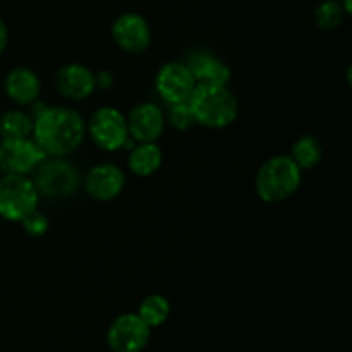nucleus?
Returning a JSON list of instances; mask_svg holds the SVG:
<instances>
[{"label":"nucleus","instance_id":"aec40b11","mask_svg":"<svg viewBox=\"0 0 352 352\" xmlns=\"http://www.w3.org/2000/svg\"><path fill=\"white\" fill-rule=\"evenodd\" d=\"M346 10H344L340 0H325L320 3L315 10V23L322 30L330 31L336 30L342 24L344 17H346Z\"/></svg>","mask_w":352,"mask_h":352},{"label":"nucleus","instance_id":"20e7f679","mask_svg":"<svg viewBox=\"0 0 352 352\" xmlns=\"http://www.w3.org/2000/svg\"><path fill=\"white\" fill-rule=\"evenodd\" d=\"M38 205L34 182L26 175L3 174L0 177V217L9 222H21Z\"/></svg>","mask_w":352,"mask_h":352},{"label":"nucleus","instance_id":"f8f14e48","mask_svg":"<svg viewBox=\"0 0 352 352\" xmlns=\"http://www.w3.org/2000/svg\"><path fill=\"white\" fill-rule=\"evenodd\" d=\"M126 177L117 165H95L86 175V192L98 201H110L122 192Z\"/></svg>","mask_w":352,"mask_h":352},{"label":"nucleus","instance_id":"4468645a","mask_svg":"<svg viewBox=\"0 0 352 352\" xmlns=\"http://www.w3.org/2000/svg\"><path fill=\"white\" fill-rule=\"evenodd\" d=\"M195 76L196 82L201 85H215L226 86L229 82L232 71L229 65L219 57H213L208 52H195L189 55L188 64H186Z\"/></svg>","mask_w":352,"mask_h":352},{"label":"nucleus","instance_id":"f257e3e1","mask_svg":"<svg viewBox=\"0 0 352 352\" xmlns=\"http://www.w3.org/2000/svg\"><path fill=\"white\" fill-rule=\"evenodd\" d=\"M86 126L76 110L47 107L33 120V136L45 155L64 157L81 144Z\"/></svg>","mask_w":352,"mask_h":352},{"label":"nucleus","instance_id":"4be33fe9","mask_svg":"<svg viewBox=\"0 0 352 352\" xmlns=\"http://www.w3.org/2000/svg\"><path fill=\"white\" fill-rule=\"evenodd\" d=\"M21 223H23V229L26 230V234H30V236L33 237L43 236V234L48 230V226H50V223H48L47 215L38 212V210H33L30 215L24 217V219L21 220Z\"/></svg>","mask_w":352,"mask_h":352},{"label":"nucleus","instance_id":"5701e85b","mask_svg":"<svg viewBox=\"0 0 352 352\" xmlns=\"http://www.w3.org/2000/svg\"><path fill=\"white\" fill-rule=\"evenodd\" d=\"M110 85H112V74L109 71H102L95 76L96 88H110Z\"/></svg>","mask_w":352,"mask_h":352},{"label":"nucleus","instance_id":"9b49d317","mask_svg":"<svg viewBox=\"0 0 352 352\" xmlns=\"http://www.w3.org/2000/svg\"><path fill=\"white\" fill-rule=\"evenodd\" d=\"M126 120L129 138L138 143H155L164 133L165 117L153 103L136 105Z\"/></svg>","mask_w":352,"mask_h":352},{"label":"nucleus","instance_id":"f3484780","mask_svg":"<svg viewBox=\"0 0 352 352\" xmlns=\"http://www.w3.org/2000/svg\"><path fill=\"white\" fill-rule=\"evenodd\" d=\"M33 134V119L23 110H7L0 116V138L23 140Z\"/></svg>","mask_w":352,"mask_h":352},{"label":"nucleus","instance_id":"a211bd4d","mask_svg":"<svg viewBox=\"0 0 352 352\" xmlns=\"http://www.w3.org/2000/svg\"><path fill=\"white\" fill-rule=\"evenodd\" d=\"M291 158L294 160V164L299 168H313L322 162L323 158V146L315 136L311 134H306L301 136L292 146V155Z\"/></svg>","mask_w":352,"mask_h":352},{"label":"nucleus","instance_id":"1a4fd4ad","mask_svg":"<svg viewBox=\"0 0 352 352\" xmlns=\"http://www.w3.org/2000/svg\"><path fill=\"white\" fill-rule=\"evenodd\" d=\"M196 79L191 74L189 67L182 62H168L158 71L155 86H157L158 95L164 98L165 103L188 102L191 93L196 88Z\"/></svg>","mask_w":352,"mask_h":352},{"label":"nucleus","instance_id":"ddd939ff","mask_svg":"<svg viewBox=\"0 0 352 352\" xmlns=\"http://www.w3.org/2000/svg\"><path fill=\"white\" fill-rule=\"evenodd\" d=\"M58 93L69 100H86L96 89L95 74L81 64H67L55 76Z\"/></svg>","mask_w":352,"mask_h":352},{"label":"nucleus","instance_id":"423d86ee","mask_svg":"<svg viewBox=\"0 0 352 352\" xmlns=\"http://www.w3.org/2000/svg\"><path fill=\"white\" fill-rule=\"evenodd\" d=\"M47 155L36 141L30 138L0 141V172L2 174L26 175L33 172Z\"/></svg>","mask_w":352,"mask_h":352},{"label":"nucleus","instance_id":"6ab92c4d","mask_svg":"<svg viewBox=\"0 0 352 352\" xmlns=\"http://www.w3.org/2000/svg\"><path fill=\"white\" fill-rule=\"evenodd\" d=\"M168 315H170V302L167 301L165 296L151 294L141 301L140 309H138V316L146 323L150 329L160 327L167 322Z\"/></svg>","mask_w":352,"mask_h":352},{"label":"nucleus","instance_id":"dca6fc26","mask_svg":"<svg viewBox=\"0 0 352 352\" xmlns=\"http://www.w3.org/2000/svg\"><path fill=\"white\" fill-rule=\"evenodd\" d=\"M164 155L155 143H140L138 146L131 148L129 168L138 177H148L153 175L162 167Z\"/></svg>","mask_w":352,"mask_h":352},{"label":"nucleus","instance_id":"0eeeda50","mask_svg":"<svg viewBox=\"0 0 352 352\" xmlns=\"http://www.w3.org/2000/svg\"><path fill=\"white\" fill-rule=\"evenodd\" d=\"M151 329L133 313L117 316L107 332V344L113 352H141L148 346Z\"/></svg>","mask_w":352,"mask_h":352},{"label":"nucleus","instance_id":"39448f33","mask_svg":"<svg viewBox=\"0 0 352 352\" xmlns=\"http://www.w3.org/2000/svg\"><path fill=\"white\" fill-rule=\"evenodd\" d=\"M88 131L96 146L105 151H116L119 148H124L127 138H129L126 117L112 107H102V109L95 110L89 119Z\"/></svg>","mask_w":352,"mask_h":352},{"label":"nucleus","instance_id":"6e6552de","mask_svg":"<svg viewBox=\"0 0 352 352\" xmlns=\"http://www.w3.org/2000/svg\"><path fill=\"white\" fill-rule=\"evenodd\" d=\"M34 186L36 191L48 198H65L72 195L79 184V175L69 162L52 160L38 165Z\"/></svg>","mask_w":352,"mask_h":352},{"label":"nucleus","instance_id":"2eb2a0df","mask_svg":"<svg viewBox=\"0 0 352 352\" xmlns=\"http://www.w3.org/2000/svg\"><path fill=\"white\" fill-rule=\"evenodd\" d=\"M6 95L17 105H31L40 95V78L28 67H16L7 74L3 82Z\"/></svg>","mask_w":352,"mask_h":352},{"label":"nucleus","instance_id":"b1692460","mask_svg":"<svg viewBox=\"0 0 352 352\" xmlns=\"http://www.w3.org/2000/svg\"><path fill=\"white\" fill-rule=\"evenodd\" d=\"M7 41H9V31H7L6 23H3V21L0 19V54H2V52L6 50Z\"/></svg>","mask_w":352,"mask_h":352},{"label":"nucleus","instance_id":"f03ea898","mask_svg":"<svg viewBox=\"0 0 352 352\" xmlns=\"http://www.w3.org/2000/svg\"><path fill=\"white\" fill-rule=\"evenodd\" d=\"M188 103L196 122L213 129L230 126L237 117V100L226 86L198 82Z\"/></svg>","mask_w":352,"mask_h":352},{"label":"nucleus","instance_id":"412c9836","mask_svg":"<svg viewBox=\"0 0 352 352\" xmlns=\"http://www.w3.org/2000/svg\"><path fill=\"white\" fill-rule=\"evenodd\" d=\"M168 122H170L172 127L179 131H186L196 124L195 116H192V110L189 107L188 102L181 103H172L168 105Z\"/></svg>","mask_w":352,"mask_h":352},{"label":"nucleus","instance_id":"7ed1b4c3","mask_svg":"<svg viewBox=\"0 0 352 352\" xmlns=\"http://www.w3.org/2000/svg\"><path fill=\"white\" fill-rule=\"evenodd\" d=\"M254 184L265 203H282L301 186V168L287 155H277L261 165Z\"/></svg>","mask_w":352,"mask_h":352},{"label":"nucleus","instance_id":"9d476101","mask_svg":"<svg viewBox=\"0 0 352 352\" xmlns=\"http://www.w3.org/2000/svg\"><path fill=\"white\" fill-rule=\"evenodd\" d=\"M112 38L122 50L141 54L151 43L150 24L140 14L126 12L113 21Z\"/></svg>","mask_w":352,"mask_h":352}]
</instances>
